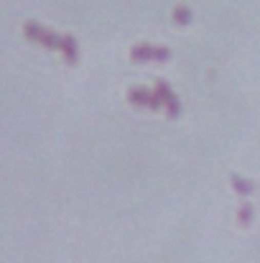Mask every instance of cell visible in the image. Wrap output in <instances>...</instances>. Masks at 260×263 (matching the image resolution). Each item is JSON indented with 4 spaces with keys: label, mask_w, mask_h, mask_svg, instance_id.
<instances>
[{
    "label": "cell",
    "mask_w": 260,
    "mask_h": 263,
    "mask_svg": "<svg viewBox=\"0 0 260 263\" xmlns=\"http://www.w3.org/2000/svg\"><path fill=\"white\" fill-rule=\"evenodd\" d=\"M130 57L135 59V62H166L169 57H171V51L169 49H153L151 44H135L133 46V51H130Z\"/></svg>",
    "instance_id": "6da1fadb"
},
{
    "label": "cell",
    "mask_w": 260,
    "mask_h": 263,
    "mask_svg": "<svg viewBox=\"0 0 260 263\" xmlns=\"http://www.w3.org/2000/svg\"><path fill=\"white\" fill-rule=\"evenodd\" d=\"M26 36L28 39H33V41H38V44H44V46H49V49H59V44H62V39L59 36H54L51 31H46V28H41L38 23H26Z\"/></svg>",
    "instance_id": "7a4b0ae2"
},
{
    "label": "cell",
    "mask_w": 260,
    "mask_h": 263,
    "mask_svg": "<svg viewBox=\"0 0 260 263\" xmlns=\"http://www.w3.org/2000/svg\"><path fill=\"white\" fill-rule=\"evenodd\" d=\"M156 97H158V105H166V110H169V115L176 118L178 115V100H176V95L171 92V87L166 85V82H158V87H156Z\"/></svg>",
    "instance_id": "3957f363"
},
{
    "label": "cell",
    "mask_w": 260,
    "mask_h": 263,
    "mask_svg": "<svg viewBox=\"0 0 260 263\" xmlns=\"http://www.w3.org/2000/svg\"><path fill=\"white\" fill-rule=\"evenodd\" d=\"M128 100L135 102V105H146V107H161V105H158V97L151 95L148 89H143V87H133L128 92Z\"/></svg>",
    "instance_id": "277c9868"
},
{
    "label": "cell",
    "mask_w": 260,
    "mask_h": 263,
    "mask_svg": "<svg viewBox=\"0 0 260 263\" xmlns=\"http://www.w3.org/2000/svg\"><path fill=\"white\" fill-rule=\"evenodd\" d=\"M59 49H62V54H64V59H67L69 64L77 59V41H74L72 36H62V44H59Z\"/></svg>",
    "instance_id": "5b68a950"
},
{
    "label": "cell",
    "mask_w": 260,
    "mask_h": 263,
    "mask_svg": "<svg viewBox=\"0 0 260 263\" xmlns=\"http://www.w3.org/2000/svg\"><path fill=\"white\" fill-rule=\"evenodd\" d=\"M232 184H235V192H237V194H250V192L255 189L250 179H243V176H237V174L232 176Z\"/></svg>",
    "instance_id": "8992f818"
},
{
    "label": "cell",
    "mask_w": 260,
    "mask_h": 263,
    "mask_svg": "<svg viewBox=\"0 0 260 263\" xmlns=\"http://www.w3.org/2000/svg\"><path fill=\"white\" fill-rule=\"evenodd\" d=\"M173 21H176L178 26H186V23L191 21V10H189L186 5H178V8L173 10Z\"/></svg>",
    "instance_id": "52a82bcc"
},
{
    "label": "cell",
    "mask_w": 260,
    "mask_h": 263,
    "mask_svg": "<svg viewBox=\"0 0 260 263\" xmlns=\"http://www.w3.org/2000/svg\"><path fill=\"white\" fill-rule=\"evenodd\" d=\"M237 220H240L243 225H250V222H253V207H250V204H243L240 212H237Z\"/></svg>",
    "instance_id": "ba28073f"
}]
</instances>
